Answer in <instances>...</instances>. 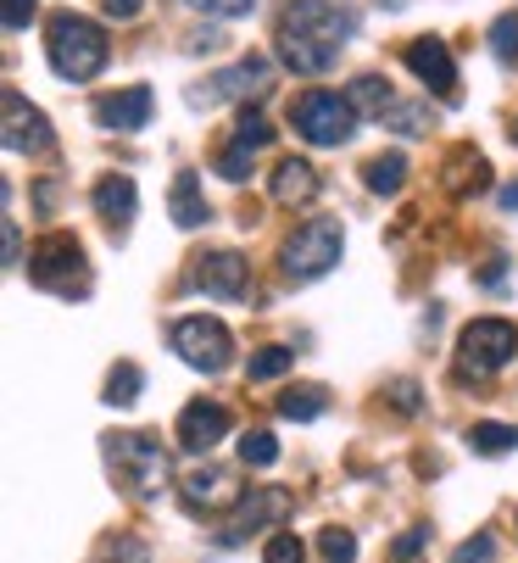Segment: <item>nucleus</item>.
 <instances>
[{"mask_svg": "<svg viewBox=\"0 0 518 563\" xmlns=\"http://www.w3.org/2000/svg\"><path fill=\"white\" fill-rule=\"evenodd\" d=\"M352 107H357V118H385V112H396V96H390V85L379 73H363V78H352Z\"/></svg>", "mask_w": 518, "mask_h": 563, "instance_id": "obj_22", "label": "nucleus"}, {"mask_svg": "<svg viewBox=\"0 0 518 563\" xmlns=\"http://www.w3.org/2000/svg\"><path fill=\"white\" fill-rule=\"evenodd\" d=\"M385 396H390V408H396V413H407V419H412V413H423V390H418V379H390V385H385Z\"/></svg>", "mask_w": 518, "mask_h": 563, "instance_id": "obj_33", "label": "nucleus"}, {"mask_svg": "<svg viewBox=\"0 0 518 563\" xmlns=\"http://www.w3.org/2000/svg\"><path fill=\"white\" fill-rule=\"evenodd\" d=\"M290 508H296V497L285 492V486H256L251 497H240L234 503V519H229V530L218 536L223 547H240L251 530H263V525H285L290 519Z\"/></svg>", "mask_w": 518, "mask_h": 563, "instance_id": "obj_10", "label": "nucleus"}, {"mask_svg": "<svg viewBox=\"0 0 518 563\" xmlns=\"http://www.w3.org/2000/svg\"><path fill=\"white\" fill-rule=\"evenodd\" d=\"M363 185H368L374 196H396V190L407 185V156H401V151L368 156V163H363Z\"/></svg>", "mask_w": 518, "mask_h": 563, "instance_id": "obj_21", "label": "nucleus"}, {"mask_svg": "<svg viewBox=\"0 0 518 563\" xmlns=\"http://www.w3.org/2000/svg\"><path fill=\"white\" fill-rule=\"evenodd\" d=\"M401 62L423 78V90H436L441 101H458V67H452V51H447V40H436V34H423V40H412L407 51H401Z\"/></svg>", "mask_w": 518, "mask_h": 563, "instance_id": "obj_11", "label": "nucleus"}, {"mask_svg": "<svg viewBox=\"0 0 518 563\" xmlns=\"http://www.w3.org/2000/svg\"><path fill=\"white\" fill-rule=\"evenodd\" d=\"M452 563H496V536H491V530H474V536L452 552Z\"/></svg>", "mask_w": 518, "mask_h": 563, "instance_id": "obj_34", "label": "nucleus"}, {"mask_svg": "<svg viewBox=\"0 0 518 563\" xmlns=\"http://www.w3.org/2000/svg\"><path fill=\"white\" fill-rule=\"evenodd\" d=\"M352 34H357L352 7H340V0H290L279 18V62L301 78H318L340 62Z\"/></svg>", "mask_w": 518, "mask_h": 563, "instance_id": "obj_1", "label": "nucleus"}, {"mask_svg": "<svg viewBox=\"0 0 518 563\" xmlns=\"http://www.w3.org/2000/svg\"><path fill=\"white\" fill-rule=\"evenodd\" d=\"M101 7H107V18L129 23V18H140V7H145V0H101Z\"/></svg>", "mask_w": 518, "mask_h": 563, "instance_id": "obj_40", "label": "nucleus"}, {"mask_svg": "<svg viewBox=\"0 0 518 563\" xmlns=\"http://www.w3.org/2000/svg\"><path fill=\"white\" fill-rule=\"evenodd\" d=\"M251 163H256V151H245V145H229V151H218V174H223L229 185L251 179Z\"/></svg>", "mask_w": 518, "mask_h": 563, "instance_id": "obj_32", "label": "nucleus"}, {"mask_svg": "<svg viewBox=\"0 0 518 563\" xmlns=\"http://www.w3.org/2000/svg\"><path fill=\"white\" fill-rule=\"evenodd\" d=\"M268 85H274V62L268 56H240L234 67L207 78V90H190V101L196 107H212V101H245L251 107L256 96H268Z\"/></svg>", "mask_w": 518, "mask_h": 563, "instance_id": "obj_9", "label": "nucleus"}, {"mask_svg": "<svg viewBox=\"0 0 518 563\" xmlns=\"http://www.w3.org/2000/svg\"><path fill=\"white\" fill-rule=\"evenodd\" d=\"M29 279L40 285V290H51V296H84L90 290V263H84V246L73 234H45L40 246H34V257H29Z\"/></svg>", "mask_w": 518, "mask_h": 563, "instance_id": "obj_6", "label": "nucleus"}, {"mask_svg": "<svg viewBox=\"0 0 518 563\" xmlns=\"http://www.w3.org/2000/svg\"><path fill=\"white\" fill-rule=\"evenodd\" d=\"M423 541H429V530H423V525H412L407 536H396V547H390V558H396V563H412V558L423 552Z\"/></svg>", "mask_w": 518, "mask_h": 563, "instance_id": "obj_36", "label": "nucleus"}, {"mask_svg": "<svg viewBox=\"0 0 518 563\" xmlns=\"http://www.w3.org/2000/svg\"><path fill=\"white\" fill-rule=\"evenodd\" d=\"M340 246H345L340 223H334V218H312V223H301V229L285 240L279 268H285L296 285H307V279H323V274L340 263Z\"/></svg>", "mask_w": 518, "mask_h": 563, "instance_id": "obj_7", "label": "nucleus"}, {"mask_svg": "<svg viewBox=\"0 0 518 563\" xmlns=\"http://www.w3.org/2000/svg\"><path fill=\"white\" fill-rule=\"evenodd\" d=\"M107 34L90 23V18H78V12H56L51 23H45V62L62 73V78H73V85H84V78H96L101 67H107Z\"/></svg>", "mask_w": 518, "mask_h": 563, "instance_id": "obj_2", "label": "nucleus"}, {"mask_svg": "<svg viewBox=\"0 0 518 563\" xmlns=\"http://www.w3.org/2000/svg\"><path fill=\"white\" fill-rule=\"evenodd\" d=\"M469 446L480 457H507L518 452V424H469Z\"/></svg>", "mask_w": 518, "mask_h": 563, "instance_id": "obj_24", "label": "nucleus"}, {"mask_svg": "<svg viewBox=\"0 0 518 563\" xmlns=\"http://www.w3.org/2000/svg\"><path fill=\"white\" fill-rule=\"evenodd\" d=\"M491 51H496V62H518V12H502L491 23Z\"/></svg>", "mask_w": 518, "mask_h": 563, "instance_id": "obj_30", "label": "nucleus"}, {"mask_svg": "<svg viewBox=\"0 0 518 563\" xmlns=\"http://www.w3.org/2000/svg\"><path fill=\"white\" fill-rule=\"evenodd\" d=\"M173 352L201 374H223L234 363V335H229L223 318L196 312V318H179V324H173Z\"/></svg>", "mask_w": 518, "mask_h": 563, "instance_id": "obj_8", "label": "nucleus"}, {"mask_svg": "<svg viewBox=\"0 0 518 563\" xmlns=\"http://www.w3.org/2000/svg\"><path fill=\"white\" fill-rule=\"evenodd\" d=\"M140 385H145V374H140L134 363H118V368L107 374V401H112V408H134Z\"/></svg>", "mask_w": 518, "mask_h": 563, "instance_id": "obj_25", "label": "nucleus"}, {"mask_svg": "<svg viewBox=\"0 0 518 563\" xmlns=\"http://www.w3.org/2000/svg\"><path fill=\"white\" fill-rule=\"evenodd\" d=\"M96 212L123 234V229L134 223V212H140V190H134V179H129V174H107V179L96 185Z\"/></svg>", "mask_w": 518, "mask_h": 563, "instance_id": "obj_18", "label": "nucleus"}, {"mask_svg": "<svg viewBox=\"0 0 518 563\" xmlns=\"http://www.w3.org/2000/svg\"><path fill=\"white\" fill-rule=\"evenodd\" d=\"M318 552H323V563H357V536L340 530V525H329V530L318 536Z\"/></svg>", "mask_w": 518, "mask_h": 563, "instance_id": "obj_29", "label": "nucleus"}, {"mask_svg": "<svg viewBox=\"0 0 518 563\" xmlns=\"http://www.w3.org/2000/svg\"><path fill=\"white\" fill-rule=\"evenodd\" d=\"M151 107H156V96L145 85H129V90H112V96L96 101V123L112 129V134H140L151 123Z\"/></svg>", "mask_w": 518, "mask_h": 563, "instance_id": "obj_15", "label": "nucleus"}, {"mask_svg": "<svg viewBox=\"0 0 518 563\" xmlns=\"http://www.w3.org/2000/svg\"><path fill=\"white\" fill-rule=\"evenodd\" d=\"M274 140V123L256 112V107H240V118H234V145H245V151H263Z\"/></svg>", "mask_w": 518, "mask_h": 563, "instance_id": "obj_26", "label": "nucleus"}, {"mask_svg": "<svg viewBox=\"0 0 518 563\" xmlns=\"http://www.w3.org/2000/svg\"><path fill=\"white\" fill-rule=\"evenodd\" d=\"M301 558H307V547H301L296 530H274L263 541V563H301Z\"/></svg>", "mask_w": 518, "mask_h": 563, "instance_id": "obj_31", "label": "nucleus"}, {"mask_svg": "<svg viewBox=\"0 0 518 563\" xmlns=\"http://www.w3.org/2000/svg\"><path fill=\"white\" fill-rule=\"evenodd\" d=\"M179 503L196 514V519H207V514H223V508H234L240 503V486H234V474L229 468H190L185 474V486H179Z\"/></svg>", "mask_w": 518, "mask_h": 563, "instance_id": "obj_12", "label": "nucleus"}, {"mask_svg": "<svg viewBox=\"0 0 518 563\" xmlns=\"http://www.w3.org/2000/svg\"><path fill=\"white\" fill-rule=\"evenodd\" d=\"M190 285H196V290H207V296L240 301V296L251 290V263H245L240 252H207V257H196Z\"/></svg>", "mask_w": 518, "mask_h": 563, "instance_id": "obj_13", "label": "nucleus"}, {"mask_svg": "<svg viewBox=\"0 0 518 563\" xmlns=\"http://www.w3.org/2000/svg\"><path fill=\"white\" fill-rule=\"evenodd\" d=\"M240 463H245V468H268V463H279V441H274L268 430H245V435H240Z\"/></svg>", "mask_w": 518, "mask_h": 563, "instance_id": "obj_27", "label": "nucleus"}, {"mask_svg": "<svg viewBox=\"0 0 518 563\" xmlns=\"http://www.w3.org/2000/svg\"><path fill=\"white\" fill-rule=\"evenodd\" d=\"M507 134H513V145H518V118H513V129H507Z\"/></svg>", "mask_w": 518, "mask_h": 563, "instance_id": "obj_43", "label": "nucleus"}, {"mask_svg": "<svg viewBox=\"0 0 518 563\" xmlns=\"http://www.w3.org/2000/svg\"><path fill=\"white\" fill-rule=\"evenodd\" d=\"M107 463L123 479V492L140 497V503L162 497L167 479H173V457L156 435H107Z\"/></svg>", "mask_w": 518, "mask_h": 563, "instance_id": "obj_3", "label": "nucleus"}, {"mask_svg": "<svg viewBox=\"0 0 518 563\" xmlns=\"http://www.w3.org/2000/svg\"><path fill=\"white\" fill-rule=\"evenodd\" d=\"M290 363H296V352H290V346H263V352L251 357V368H245V374H251V385H263V379H279Z\"/></svg>", "mask_w": 518, "mask_h": 563, "instance_id": "obj_28", "label": "nucleus"}, {"mask_svg": "<svg viewBox=\"0 0 518 563\" xmlns=\"http://www.w3.org/2000/svg\"><path fill=\"white\" fill-rule=\"evenodd\" d=\"M385 7H407V0H385Z\"/></svg>", "mask_w": 518, "mask_h": 563, "instance_id": "obj_44", "label": "nucleus"}, {"mask_svg": "<svg viewBox=\"0 0 518 563\" xmlns=\"http://www.w3.org/2000/svg\"><path fill=\"white\" fill-rule=\"evenodd\" d=\"M396 134H429L423 107H401V112H396Z\"/></svg>", "mask_w": 518, "mask_h": 563, "instance_id": "obj_39", "label": "nucleus"}, {"mask_svg": "<svg viewBox=\"0 0 518 563\" xmlns=\"http://www.w3.org/2000/svg\"><path fill=\"white\" fill-rule=\"evenodd\" d=\"M229 408L223 401H190V408L179 413V446L185 452H212L223 435H229Z\"/></svg>", "mask_w": 518, "mask_h": 563, "instance_id": "obj_16", "label": "nucleus"}, {"mask_svg": "<svg viewBox=\"0 0 518 563\" xmlns=\"http://www.w3.org/2000/svg\"><path fill=\"white\" fill-rule=\"evenodd\" d=\"M7 229V268H23V234H18V218H0Z\"/></svg>", "mask_w": 518, "mask_h": 563, "instance_id": "obj_38", "label": "nucleus"}, {"mask_svg": "<svg viewBox=\"0 0 518 563\" xmlns=\"http://www.w3.org/2000/svg\"><path fill=\"white\" fill-rule=\"evenodd\" d=\"M274 408H279V419L307 424V419H318V413L329 408V390H323V385H290V390L274 401Z\"/></svg>", "mask_w": 518, "mask_h": 563, "instance_id": "obj_23", "label": "nucleus"}, {"mask_svg": "<svg viewBox=\"0 0 518 563\" xmlns=\"http://www.w3.org/2000/svg\"><path fill=\"white\" fill-rule=\"evenodd\" d=\"M173 223H179V229H201L207 223V196H201V179L196 174H179V179H173Z\"/></svg>", "mask_w": 518, "mask_h": 563, "instance_id": "obj_20", "label": "nucleus"}, {"mask_svg": "<svg viewBox=\"0 0 518 563\" xmlns=\"http://www.w3.org/2000/svg\"><path fill=\"white\" fill-rule=\"evenodd\" d=\"M268 190H274L279 207H307L318 196V168L307 163V156H285V163L274 168V179H268Z\"/></svg>", "mask_w": 518, "mask_h": 563, "instance_id": "obj_17", "label": "nucleus"}, {"mask_svg": "<svg viewBox=\"0 0 518 563\" xmlns=\"http://www.w3.org/2000/svg\"><path fill=\"white\" fill-rule=\"evenodd\" d=\"M34 12H40L34 0H7V29H12V34H23V29L34 23Z\"/></svg>", "mask_w": 518, "mask_h": 563, "instance_id": "obj_37", "label": "nucleus"}, {"mask_svg": "<svg viewBox=\"0 0 518 563\" xmlns=\"http://www.w3.org/2000/svg\"><path fill=\"white\" fill-rule=\"evenodd\" d=\"M518 352V324L507 318H474L458 335V379H491L513 363Z\"/></svg>", "mask_w": 518, "mask_h": 563, "instance_id": "obj_5", "label": "nucleus"}, {"mask_svg": "<svg viewBox=\"0 0 518 563\" xmlns=\"http://www.w3.org/2000/svg\"><path fill=\"white\" fill-rule=\"evenodd\" d=\"M447 190H452V196H480V190H491V163H485L474 145H458V151L447 156Z\"/></svg>", "mask_w": 518, "mask_h": 563, "instance_id": "obj_19", "label": "nucleus"}, {"mask_svg": "<svg viewBox=\"0 0 518 563\" xmlns=\"http://www.w3.org/2000/svg\"><path fill=\"white\" fill-rule=\"evenodd\" d=\"M502 212H518V179H513V185H502Z\"/></svg>", "mask_w": 518, "mask_h": 563, "instance_id": "obj_42", "label": "nucleus"}, {"mask_svg": "<svg viewBox=\"0 0 518 563\" xmlns=\"http://www.w3.org/2000/svg\"><path fill=\"white\" fill-rule=\"evenodd\" d=\"M185 7H196V12H207V18H245L256 0H185Z\"/></svg>", "mask_w": 518, "mask_h": 563, "instance_id": "obj_35", "label": "nucleus"}, {"mask_svg": "<svg viewBox=\"0 0 518 563\" xmlns=\"http://www.w3.org/2000/svg\"><path fill=\"white\" fill-rule=\"evenodd\" d=\"M290 123L307 145H345L357 134V107L352 96H334V90H301L290 101Z\"/></svg>", "mask_w": 518, "mask_h": 563, "instance_id": "obj_4", "label": "nucleus"}, {"mask_svg": "<svg viewBox=\"0 0 518 563\" xmlns=\"http://www.w3.org/2000/svg\"><path fill=\"white\" fill-rule=\"evenodd\" d=\"M112 563H145V547L140 541H118L112 547Z\"/></svg>", "mask_w": 518, "mask_h": 563, "instance_id": "obj_41", "label": "nucleus"}, {"mask_svg": "<svg viewBox=\"0 0 518 563\" xmlns=\"http://www.w3.org/2000/svg\"><path fill=\"white\" fill-rule=\"evenodd\" d=\"M0 107H7V151H45L51 145V123H45V112L23 96V90H12L7 85V96H0Z\"/></svg>", "mask_w": 518, "mask_h": 563, "instance_id": "obj_14", "label": "nucleus"}]
</instances>
